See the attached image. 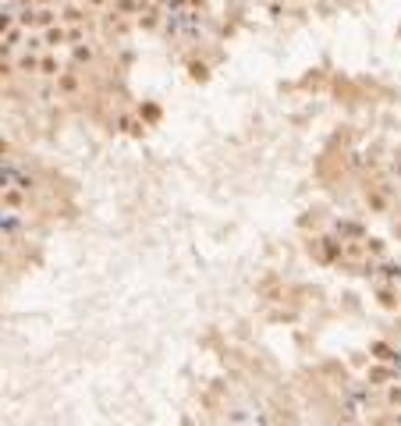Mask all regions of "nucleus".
Here are the masks:
<instances>
[{
  "label": "nucleus",
  "mask_w": 401,
  "mask_h": 426,
  "mask_svg": "<svg viewBox=\"0 0 401 426\" xmlns=\"http://www.w3.org/2000/svg\"><path fill=\"white\" fill-rule=\"evenodd\" d=\"M4 29H7V18H0V32H4Z\"/></svg>",
  "instance_id": "1"
}]
</instances>
